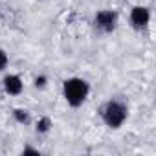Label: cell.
<instances>
[{"label":"cell","instance_id":"obj_1","mask_svg":"<svg viewBox=\"0 0 156 156\" xmlns=\"http://www.w3.org/2000/svg\"><path fill=\"white\" fill-rule=\"evenodd\" d=\"M88 92H90V85L85 79H81V77H70V79H66L64 85H62L64 99L73 108L81 107L85 103V99L88 98Z\"/></svg>","mask_w":156,"mask_h":156},{"label":"cell","instance_id":"obj_2","mask_svg":"<svg viewBox=\"0 0 156 156\" xmlns=\"http://www.w3.org/2000/svg\"><path fill=\"white\" fill-rule=\"evenodd\" d=\"M99 114H101V119L105 121L107 127L119 129L127 119V107L121 101H112L110 99L99 108Z\"/></svg>","mask_w":156,"mask_h":156},{"label":"cell","instance_id":"obj_3","mask_svg":"<svg viewBox=\"0 0 156 156\" xmlns=\"http://www.w3.org/2000/svg\"><path fill=\"white\" fill-rule=\"evenodd\" d=\"M118 24V13L112 9H101L94 17V28L99 33H112Z\"/></svg>","mask_w":156,"mask_h":156},{"label":"cell","instance_id":"obj_4","mask_svg":"<svg viewBox=\"0 0 156 156\" xmlns=\"http://www.w3.org/2000/svg\"><path fill=\"white\" fill-rule=\"evenodd\" d=\"M149 20H151V13H149V9H147L145 6H136V8H132V11H130V26H132L136 31L145 30L147 24H149Z\"/></svg>","mask_w":156,"mask_h":156},{"label":"cell","instance_id":"obj_5","mask_svg":"<svg viewBox=\"0 0 156 156\" xmlns=\"http://www.w3.org/2000/svg\"><path fill=\"white\" fill-rule=\"evenodd\" d=\"M2 85H4L6 94H9V96H19L22 92V87H24L19 75H6Z\"/></svg>","mask_w":156,"mask_h":156},{"label":"cell","instance_id":"obj_6","mask_svg":"<svg viewBox=\"0 0 156 156\" xmlns=\"http://www.w3.org/2000/svg\"><path fill=\"white\" fill-rule=\"evenodd\" d=\"M13 118H15L19 123H22V125H28V123H30V112L24 110V108H15V110H13Z\"/></svg>","mask_w":156,"mask_h":156},{"label":"cell","instance_id":"obj_7","mask_svg":"<svg viewBox=\"0 0 156 156\" xmlns=\"http://www.w3.org/2000/svg\"><path fill=\"white\" fill-rule=\"evenodd\" d=\"M35 129H37V132H39V134H46V132L51 129V119H50L48 116L41 118V119L37 121V127H35Z\"/></svg>","mask_w":156,"mask_h":156},{"label":"cell","instance_id":"obj_8","mask_svg":"<svg viewBox=\"0 0 156 156\" xmlns=\"http://www.w3.org/2000/svg\"><path fill=\"white\" fill-rule=\"evenodd\" d=\"M8 61H9V59H8V53H6L2 48H0V72H2V70L8 66Z\"/></svg>","mask_w":156,"mask_h":156},{"label":"cell","instance_id":"obj_9","mask_svg":"<svg viewBox=\"0 0 156 156\" xmlns=\"http://www.w3.org/2000/svg\"><path fill=\"white\" fill-rule=\"evenodd\" d=\"M35 87L37 88H44L46 87V77L44 75H41V77H37V79H35Z\"/></svg>","mask_w":156,"mask_h":156},{"label":"cell","instance_id":"obj_10","mask_svg":"<svg viewBox=\"0 0 156 156\" xmlns=\"http://www.w3.org/2000/svg\"><path fill=\"white\" fill-rule=\"evenodd\" d=\"M22 152H24V154H39V151H37V149H31V147H24Z\"/></svg>","mask_w":156,"mask_h":156}]
</instances>
